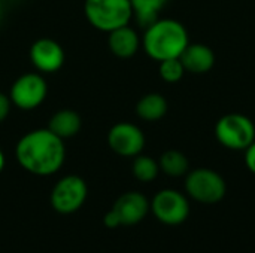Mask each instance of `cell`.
<instances>
[{"label": "cell", "instance_id": "cell-1", "mask_svg": "<svg viewBox=\"0 0 255 253\" xmlns=\"http://www.w3.org/2000/svg\"><path fill=\"white\" fill-rule=\"evenodd\" d=\"M15 157L25 171L36 176H51L63 167L66 148L63 139L49 128H37L18 140Z\"/></svg>", "mask_w": 255, "mask_h": 253}, {"label": "cell", "instance_id": "cell-2", "mask_svg": "<svg viewBox=\"0 0 255 253\" xmlns=\"http://www.w3.org/2000/svg\"><path fill=\"white\" fill-rule=\"evenodd\" d=\"M188 43L185 25L172 18H158L145 28L142 39L146 55L158 63L169 58H179Z\"/></svg>", "mask_w": 255, "mask_h": 253}, {"label": "cell", "instance_id": "cell-3", "mask_svg": "<svg viewBox=\"0 0 255 253\" xmlns=\"http://www.w3.org/2000/svg\"><path fill=\"white\" fill-rule=\"evenodd\" d=\"M84 12L88 22L105 33L128 25L133 18L131 0H85Z\"/></svg>", "mask_w": 255, "mask_h": 253}, {"label": "cell", "instance_id": "cell-4", "mask_svg": "<svg viewBox=\"0 0 255 253\" xmlns=\"http://www.w3.org/2000/svg\"><path fill=\"white\" fill-rule=\"evenodd\" d=\"M185 192L200 204H217L224 200L227 194V183L224 177L206 167L191 170L185 174Z\"/></svg>", "mask_w": 255, "mask_h": 253}, {"label": "cell", "instance_id": "cell-5", "mask_svg": "<svg viewBox=\"0 0 255 253\" xmlns=\"http://www.w3.org/2000/svg\"><path fill=\"white\" fill-rule=\"evenodd\" d=\"M215 137L230 151H245L255 140V125L247 115L229 113L215 124Z\"/></svg>", "mask_w": 255, "mask_h": 253}, {"label": "cell", "instance_id": "cell-6", "mask_svg": "<svg viewBox=\"0 0 255 253\" xmlns=\"http://www.w3.org/2000/svg\"><path fill=\"white\" fill-rule=\"evenodd\" d=\"M149 210L158 222L169 227H178L190 216V201L187 195L176 189H161L149 203Z\"/></svg>", "mask_w": 255, "mask_h": 253}, {"label": "cell", "instance_id": "cell-7", "mask_svg": "<svg viewBox=\"0 0 255 253\" xmlns=\"http://www.w3.org/2000/svg\"><path fill=\"white\" fill-rule=\"evenodd\" d=\"M88 195L87 183L76 174L61 177L51 192V206L57 213L70 215L79 210Z\"/></svg>", "mask_w": 255, "mask_h": 253}, {"label": "cell", "instance_id": "cell-8", "mask_svg": "<svg viewBox=\"0 0 255 253\" xmlns=\"http://www.w3.org/2000/svg\"><path fill=\"white\" fill-rule=\"evenodd\" d=\"M46 94L48 85L43 76L39 73H25L12 84L9 98L15 107L21 110H33L45 101Z\"/></svg>", "mask_w": 255, "mask_h": 253}, {"label": "cell", "instance_id": "cell-9", "mask_svg": "<svg viewBox=\"0 0 255 253\" xmlns=\"http://www.w3.org/2000/svg\"><path fill=\"white\" fill-rule=\"evenodd\" d=\"M108 145L117 155L134 158L145 148V134L134 124L118 122L108 133Z\"/></svg>", "mask_w": 255, "mask_h": 253}, {"label": "cell", "instance_id": "cell-10", "mask_svg": "<svg viewBox=\"0 0 255 253\" xmlns=\"http://www.w3.org/2000/svg\"><path fill=\"white\" fill-rule=\"evenodd\" d=\"M63 46L49 37L37 39L30 48V61L42 73H54L64 64Z\"/></svg>", "mask_w": 255, "mask_h": 253}, {"label": "cell", "instance_id": "cell-11", "mask_svg": "<svg viewBox=\"0 0 255 253\" xmlns=\"http://www.w3.org/2000/svg\"><path fill=\"white\" fill-rule=\"evenodd\" d=\"M112 210L120 218L121 225L131 227V225H137L146 218L149 212V201L143 194L137 191H130L123 194L115 201Z\"/></svg>", "mask_w": 255, "mask_h": 253}, {"label": "cell", "instance_id": "cell-12", "mask_svg": "<svg viewBox=\"0 0 255 253\" xmlns=\"http://www.w3.org/2000/svg\"><path fill=\"white\" fill-rule=\"evenodd\" d=\"M179 60L184 64L185 72L193 75H203L212 70L215 64V54L205 43H188Z\"/></svg>", "mask_w": 255, "mask_h": 253}, {"label": "cell", "instance_id": "cell-13", "mask_svg": "<svg viewBox=\"0 0 255 253\" xmlns=\"http://www.w3.org/2000/svg\"><path fill=\"white\" fill-rule=\"evenodd\" d=\"M108 46L111 52L118 58H130L133 57L140 46V39L134 28L130 25H124L115 28L108 33Z\"/></svg>", "mask_w": 255, "mask_h": 253}, {"label": "cell", "instance_id": "cell-14", "mask_svg": "<svg viewBox=\"0 0 255 253\" xmlns=\"http://www.w3.org/2000/svg\"><path fill=\"white\" fill-rule=\"evenodd\" d=\"M81 127H82V119L72 109H63L54 113L48 125V128L63 140L76 136L81 131Z\"/></svg>", "mask_w": 255, "mask_h": 253}, {"label": "cell", "instance_id": "cell-15", "mask_svg": "<svg viewBox=\"0 0 255 253\" xmlns=\"http://www.w3.org/2000/svg\"><path fill=\"white\" fill-rule=\"evenodd\" d=\"M167 100L158 92L145 94L136 104V113L146 122H157L167 113Z\"/></svg>", "mask_w": 255, "mask_h": 253}, {"label": "cell", "instance_id": "cell-16", "mask_svg": "<svg viewBox=\"0 0 255 253\" xmlns=\"http://www.w3.org/2000/svg\"><path fill=\"white\" fill-rule=\"evenodd\" d=\"M169 0H131L133 16L136 22L145 30L154 24L160 16V10L164 9Z\"/></svg>", "mask_w": 255, "mask_h": 253}, {"label": "cell", "instance_id": "cell-17", "mask_svg": "<svg viewBox=\"0 0 255 253\" xmlns=\"http://www.w3.org/2000/svg\"><path fill=\"white\" fill-rule=\"evenodd\" d=\"M160 171L167 174L169 177H182L190 171V163L184 152L170 149L166 151L158 160Z\"/></svg>", "mask_w": 255, "mask_h": 253}, {"label": "cell", "instance_id": "cell-18", "mask_svg": "<svg viewBox=\"0 0 255 253\" xmlns=\"http://www.w3.org/2000/svg\"><path fill=\"white\" fill-rule=\"evenodd\" d=\"M131 171H133V176L139 182L149 183L157 179V176L160 173V166H158V161H155L154 158L139 154L133 160Z\"/></svg>", "mask_w": 255, "mask_h": 253}, {"label": "cell", "instance_id": "cell-19", "mask_svg": "<svg viewBox=\"0 0 255 253\" xmlns=\"http://www.w3.org/2000/svg\"><path fill=\"white\" fill-rule=\"evenodd\" d=\"M158 73H160V78L164 82L176 84V82H179L184 78L185 69H184V64L181 63L179 58H169V60L160 61Z\"/></svg>", "mask_w": 255, "mask_h": 253}, {"label": "cell", "instance_id": "cell-20", "mask_svg": "<svg viewBox=\"0 0 255 253\" xmlns=\"http://www.w3.org/2000/svg\"><path fill=\"white\" fill-rule=\"evenodd\" d=\"M244 152H245V166H247V169L253 174H255V140Z\"/></svg>", "mask_w": 255, "mask_h": 253}, {"label": "cell", "instance_id": "cell-21", "mask_svg": "<svg viewBox=\"0 0 255 253\" xmlns=\"http://www.w3.org/2000/svg\"><path fill=\"white\" fill-rule=\"evenodd\" d=\"M10 106H12V101H10L9 95L0 92V124L7 118V115L10 112Z\"/></svg>", "mask_w": 255, "mask_h": 253}, {"label": "cell", "instance_id": "cell-22", "mask_svg": "<svg viewBox=\"0 0 255 253\" xmlns=\"http://www.w3.org/2000/svg\"><path fill=\"white\" fill-rule=\"evenodd\" d=\"M103 224L108 227V228H117V227H121V222H120V218L117 216V213L114 210H109L105 218H103Z\"/></svg>", "mask_w": 255, "mask_h": 253}, {"label": "cell", "instance_id": "cell-23", "mask_svg": "<svg viewBox=\"0 0 255 253\" xmlns=\"http://www.w3.org/2000/svg\"><path fill=\"white\" fill-rule=\"evenodd\" d=\"M4 164H6L4 154H3V151L0 149V173H1V171H3V169H4Z\"/></svg>", "mask_w": 255, "mask_h": 253}, {"label": "cell", "instance_id": "cell-24", "mask_svg": "<svg viewBox=\"0 0 255 253\" xmlns=\"http://www.w3.org/2000/svg\"><path fill=\"white\" fill-rule=\"evenodd\" d=\"M1 16H3V6H1V3H0V21H1Z\"/></svg>", "mask_w": 255, "mask_h": 253}]
</instances>
